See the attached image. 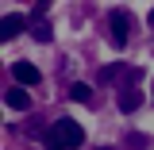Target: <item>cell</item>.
I'll list each match as a JSON object with an SVG mask.
<instances>
[{
    "label": "cell",
    "instance_id": "6da1fadb",
    "mask_svg": "<svg viewBox=\"0 0 154 150\" xmlns=\"http://www.w3.org/2000/svg\"><path fill=\"white\" fill-rule=\"evenodd\" d=\"M85 142V127L77 119H58L46 131V150H77Z\"/></svg>",
    "mask_w": 154,
    "mask_h": 150
},
{
    "label": "cell",
    "instance_id": "7a4b0ae2",
    "mask_svg": "<svg viewBox=\"0 0 154 150\" xmlns=\"http://www.w3.org/2000/svg\"><path fill=\"white\" fill-rule=\"evenodd\" d=\"M108 31H112V46L123 50V46H127V31H131L127 8H112V12H108Z\"/></svg>",
    "mask_w": 154,
    "mask_h": 150
},
{
    "label": "cell",
    "instance_id": "3957f363",
    "mask_svg": "<svg viewBox=\"0 0 154 150\" xmlns=\"http://www.w3.org/2000/svg\"><path fill=\"white\" fill-rule=\"evenodd\" d=\"M135 81H139V69H131V73H127V85L119 89V112H127V115L139 108V93H135Z\"/></svg>",
    "mask_w": 154,
    "mask_h": 150
},
{
    "label": "cell",
    "instance_id": "277c9868",
    "mask_svg": "<svg viewBox=\"0 0 154 150\" xmlns=\"http://www.w3.org/2000/svg\"><path fill=\"white\" fill-rule=\"evenodd\" d=\"M12 77H16L19 85H38V81H42V73H38L31 62H16V66H12Z\"/></svg>",
    "mask_w": 154,
    "mask_h": 150
},
{
    "label": "cell",
    "instance_id": "5b68a950",
    "mask_svg": "<svg viewBox=\"0 0 154 150\" xmlns=\"http://www.w3.org/2000/svg\"><path fill=\"white\" fill-rule=\"evenodd\" d=\"M4 104H8L12 112H27V108H31V96L23 93V89H8V93H4Z\"/></svg>",
    "mask_w": 154,
    "mask_h": 150
},
{
    "label": "cell",
    "instance_id": "8992f818",
    "mask_svg": "<svg viewBox=\"0 0 154 150\" xmlns=\"http://www.w3.org/2000/svg\"><path fill=\"white\" fill-rule=\"evenodd\" d=\"M0 27H4V38H8V42H12V38H16L19 31H23V27H27V19L19 16V12H12V16H4V23H0Z\"/></svg>",
    "mask_w": 154,
    "mask_h": 150
},
{
    "label": "cell",
    "instance_id": "52a82bcc",
    "mask_svg": "<svg viewBox=\"0 0 154 150\" xmlns=\"http://www.w3.org/2000/svg\"><path fill=\"white\" fill-rule=\"evenodd\" d=\"M69 96H73L77 104H89V100H93V89H89L85 81H73V89H69Z\"/></svg>",
    "mask_w": 154,
    "mask_h": 150
},
{
    "label": "cell",
    "instance_id": "ba28073f",
    "mask_svg": "<svg viewBox=\"0 0 154 150\" xmlns=\"http://www.w3.org/2000/svg\"><path fill=\"white\" fill-rule=\"evenodd\" d=\"M31 35H35L38 42H50V35H54V31H50V23H46V19H38L35 27H31Z\"/></svg>",
    "mask_w": 154,
    "mask_h": 150
},
{
    "label": "cell",
    "instance_id": "9c48e42d",
    "mask_svg": "<svg viewBox=\"0 0 154 150\" xmlns=\"http://www.w3.org/2000/svg\"><path fill=\"white\" fill-rule=\"evenodd\" d=\"M119 69H123V66H119V62H112V66H104V69H100V81H112V77L119 73Z\"/></svg>",
    "mask_w": 154,
    "mask_h": 150
},
{
    "label": "cell",
    "instance_id": "30bf717a",
    "mask_svg": "<svg viewBox=\"0 0 154 150\" xmlns=\"http://www.w3.org/2000/svg\"><path fill=\"white\" fill-rule=\"evenodd\" d=\"M150 23H154V8H150Z\"/></svg>",
    "mask_w": 154,
    "mask_h": 150
}]
</instances>
